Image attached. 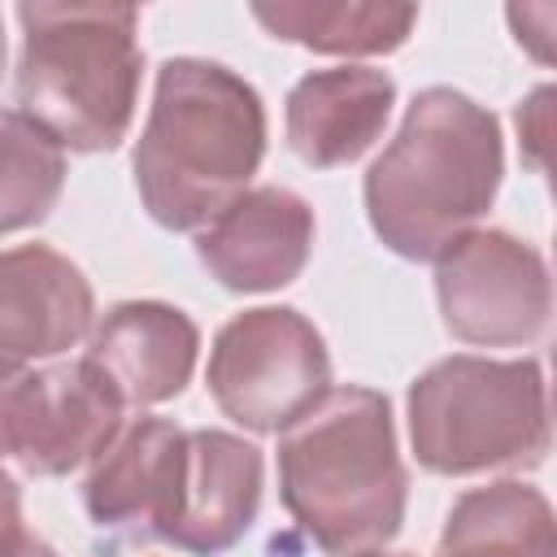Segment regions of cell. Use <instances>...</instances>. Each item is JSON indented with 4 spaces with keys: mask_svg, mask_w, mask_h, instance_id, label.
Here are the masks:
<instances>
[{
    "mask_svg": "<svg viewBox=\"0 0 557 557\" xmlns=\"http://www.w3.org/2000/svg\"><path fill=\"white\" fill-rule=\"evenodd\" d=\"M13 527H22V492H17L13 474L0 470V535H9Z\"/></svg>",
    "mask_w": 557,
    "mask_h": 557,
    "instance_id": "obj_21",
    "label": "cell"
},
{
    "mask_svg": "<svg viewBox=\"0 0 557 557\" xmlns=\"http://www.w3.org/2000/svg\"><path fill=\"white\" fill-rule=\"evenodd\" d=\"M396 83L387 70H309L287 96V148L313 170L352 165L387 126Z\"/></svg>",
    "mask_w": 557,
    "mask_h": 557,
    "instance_id": "obj_13",
    "label": "cell"
},
{
    "mask_svg": "<svg viewBox=\"0 0 557 557\" xmlns=\"http://www.w3.org/2000/svg\"><path fill=\"white\" fill-rule=\"evenodd\" d=\"M183 448L187 431H178L165 418H135L131 426H122L83 483V505L91 522L135 527L161 540L174 513Z\"/></svg>",
    "mask_w": 557,
    "mask_h": 557,
    "instance_id": "obj_14",
    "label": "cell"
},
{
    "mask_svg": "<svg viewBox=\"0 0 557 557\" xmlns=\"http://www.w3.org/2000/svg\"><path fill=\"white\" fill-rule=\"evenodd\" d=\"M0 557H57V548L30 535L26 527H13L9 535H0Z\"/></svg>",
    "mask_w": 557,
    "mask_h": 557,
    "instance_id": "obj_20",
    "label": "cell"
},
{
    "mask_svg": "<svg viewBox=\"0 0 557 557\" xmlns=\"http://www.w3.org/2000/svg\"><path fill=\"white\" fill-rule=\"evenodd\" d=\"M261 448L231 431H187L174 513L161 531L165 544L218 557L244 540L261 505Z\"/></svg>",
    "mask_w": 557,
    "mask_h": 557,
    "instance_id": "obj_11",
    "label": "cell"
},
{
    "mask_svg": "<svg viewBox=\"0 0 557 557\" xmlns=\"http://www.w3.org/2000/svg\"><path fill=\"white\" fill-rule=\"evenodd\" d=\"M348 557H418V553H387V548H361V553H348Z\"/></svg>",
    "mask_w": 557,
    "mask_h": 557,
    "instance_id": "obj_22",
    "label": "cell"
},
{
    "mask_svg": "<svg viewBox=\"0 0 557 557\" xmlns=\"http://www.w3.org/2000/svg\"><path fill=\"white\" fill-rule=\"evenodd\" d=\"M96 296L83 270L48 244L0 252V366L30 370L91 335Z\"/></svg>",
    "mask_w": 557,
    "mask_h": 557,
    "instance_id": "obj_10",
    "label": "cell"
},
{
    "mask_svg": "<svg viewBox=\"0 0 557 557\" xmlns=\"http://www.w3.org/2000/svg\"><path fill=\"white\" fill-rule=\"evenodd\" d=\"M440 557H557L553 505L531 483H487L448 509Z\"/></svg>",
    "mask_w": 557,
    "mask_h": 557,
    "instance_id": "obj_15",
    "label": "cell"
},
{
    "mask_svg": "<svg viewBox=\"0 0 557 557\" xmlns=\"http://www.w3.org/2000/svg\"><path fill=\"white\" fill-rule=\"evenodd\" d=\"M200 352L196 322L161 300H122L87 335V361L117 392L122 405L174 400Z\"/></svg>",
    "mask_w": 557,
    "mask_h": 557,
    "instance_id": "obj_12",
    "label": "cell"
},
{
    "mask_svg": "<svg viewBox=\"0 0 557 557\" xmlns=\"http://www.w3.org/2000/svg\"><path fill=\"white\" fill-rule=\"evenodd\" d=\"M265 157V104L235 70L170 57L157 70L152 109L135 144V187L165 231L209 226Z\"/></svg>",
    "mask_w": 557,
    "mask_h": 557,
    "instance_id": "obj_1",
    "label": "cell"
},
{
    "mask_svg": "<svg viewBox=\"0 0 557 557\" xmlns=\"http://www.w3.org/2000/svg\"><path fill=\"white\" fill-rule=\"evenodd\" d=\"M61 187L65 152L22 109H0V235L39 226Z\"/></svg>",
    "mask_w": 557,
    "mask_h": 557,
    "instance_id": "obj_17",
    "label": "cell"
},
{
    "mask_svg": "<svg viewBox=\"0 0 557 557\" xmlns=\"http://www.w3.org/2000/svg\"><path fill=\"white\" fill-rule=\"evenodd\" d=\"M313 252V209L287 187L239 191L196 235L200 265L226 292H278Z\"/></svg>",
    "mask_w": 557,
    "mask_h": 557,
    "instance_id": "obj_9",
    "label": "cell"
},
{
    "mask_svg": "<svg viewBox=\"0 0 557 557\" xmlns=\"http://www.w3.org/2000/svg\"><path fill=\"white\" fill-rule=\"evenodd\" d=\"M409 440L418 466L444 479L540 466L553 444L540 361H435L409 383Z\"/></svg>",
    "mask_w": 557,
    "mask_h": 557,
    "instance_id": "obj_5",
    "label": "cell"
},
{
    "mask_svg": "<svg viewBox=\"0 0 557 557\" xmlns=\"http://www.w3.org/2000/svg\"><path fill=\"white\" fill-rule=\"evenodd\" d=\"M22 113L70 152H113L139 96V9L126 4H17Z\"/></svg>",
    "mask_w": 557,
    "mask_h": 557,
    "instance_id": "obj_4",
    "label": "cell"
},
{
    "mask_svg": "<svg viewBox=\"0 0 557 557\" xmlns=\"http://www.w3.org/2000/svg\"><path fill=\"white\" fill-rule=\"evenodd\" d=\"M548 100H553V87H540L527 104H518V131L527 139L531 165L540 170H544V144H548Z\"/></svg>",
    "mask_w": 557,
    "mask_h": 557,
    "instance_id": "obj_18",
    "label": "cell"
},
{
    "mask_svg": "<svg viewBox=\"0 0 557 557\" xmlns=\"http://www.w3.org/2000/svg\"><path fill=\"white\" fill-rule=\"evenodd\" d=\"M252 17L283 44H300L326 57H383L396 52L413 22V4H366V0H278L252 4Z\"/></svg>",
    "mask_w": 557,
    "mask_h": 557,
    "instance_id": "obj_16",
    "label": "cell"
},
{
    "mask_svg": "<svg viewBox=\"0 0 557 557\" xmlns=\"http://www.w3.org/2000/svg\"><path fill=\"white\" fill-rule=\"evenodd\" d=\"M500 178V122L466 91L426 87L366 174V213L383 248L405 261H435L492 209Z\"/></svg>",
    "mask_w": 557,
    "mask_h": 557,
    "instance_id": "obj_2",
    "label": "cell"
},
{
    "mask_svg": "<svg viewBox=\"0 0 557 557\" xmlns=\"http://www.w3.org/2000/svg\"><path fill=\"white\" fill-rule=\"evenodd\" d=\"M278 496L292 522L331 557L387 544L405 522L409 474L392 405L374 387H331L278 440Z\"/></svg>",
    "mask_w": 557,
    "mask_h": 557,
    "instance_id": "obj_3",
    "label": "cell"
},
{
    "mask_svg": "<svg viewBox=\"0 0 557 557\" xmlns=\"http://www.w3.org/2000/svg\"><path fill=\"white\" fill-rule=\"evenodd\" d=\"M435 300L461 344L527 348L553 318V278L527 239L509 231H470L435 257Z\"/></svg>",
    "mask_w": 557,
    "mask_h": 557,
    "instance_id": "obj_7",
    "label": "cell"
},
{
    "mask_svg": "<svg viewBox=\"0 0 557 557\" xmlns=\"http://www.w3.org/2000/svg\"><path fill=\"white\" fill-rule=\"evenodd\" d=\"M122 409L126 405L87 357L26 370L13 396L9 457L35 479L70 474L117 440Z\"/></svg>",
    "mask_w": 557,
    "mask_h": 557,
    "instance_id": "obj_8",
    "label": "cell"
},
{
    "mask_svg": "<svg viewBox=\"0 0 557 557\" xmlns=\"http://www.w3.org/2000/svg\"><path fill=\"white\" fill-rule=\"evenodd\" d=\"M22 366H0V457H9V422H13V396L22 383Z\"/></svg>",
    "mask_w": 557,
    "mask_h": 557,
    "instance_id": "obj_19",
    "label": "cell"
},
{
    "mask_svg": "<svg viewBox=\"0 0 557 557\" xmlns=\"http://www.w3.org/2000/svg\"><path fill=\"white\" fill-rule=\"evenodd\" d=\"M205 383L231 422L278 435L326 400L331 352L305 313L261 305L235 313L213 335Z\"/></svg>",
    "mask_w": 557,
    "mask_h": 557,
    "instance_id": "obj_6",
    "label": "cell"
},
{
    "mask_svg": "<svg viewBox=\"0 0 557 557\" xmlns=\"http://www.w3.org/2000/svg\"><path fill=\"white\" fill-rule=\"evenodd\" d=\"M0 74H4V22H0Z\"/></svg>",
    "mask_w": 557,
    "mask_h": 557,
    "instance_id": "obj_23",
    "label": "cell"
}]
</instances>
